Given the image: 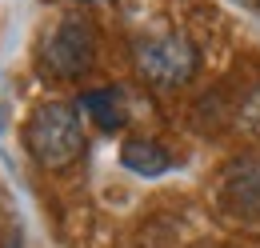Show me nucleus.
Returning a JSON list of instances; mask_svg holds the SVG:
<instances>
[{"label":"nucleus","mask_w":260,"mask_h":248,"mask_svg":"<svg viewBox=\"0 0 260 248\" xmlns=\"http://www.w3.org/2000/svg\"><path fill=\"white\" fill-rule=\"evenodd\" d=\"M24 148L44 168H68L84 152V124L80 108L64 100H44L36 104L32 116L24 120Z\"/></svg>","instance_id":"1"},{"label":"nucleus","mask_w":260,"mask_h":248,"mask_svg":"<svg viewBox=\"0 0 260 248\" xmlns=\"http://www.w3.org/2000/svg\"><path fill=\"white\" fill-rule=\"evenodd\" d=\"M224 200L236 216L260 220V160H236L224 176Z\"/></svg>","instance_id":"4"},{"label":"nucleus","mask_w":260,"mask_h":248,"mask_svg":"<svg viewBox=\"0 0 260 248\" xmlns=\"http://www.w3.org/2000/svg\"><path fill=\"white\" fill-rule=\"evenodd\" d=\"M132 56L140 76H148L160 88H176L184 80H192V72L200 68L196 44L184 32H164V36H140L132 44Z\"/></svg>","instance_id":"3"},{"label":"nucleus","mask_w":260,"mask_h":248,"mask_svg":"<svg viewBox=\"0 0 260 248\" xmlns=\"http://www.w3.org/2000/svg\"><path fill=\"white\" fill-rule=\"evenodd\" d=\"M120 164L136 176H164L172 168V152L160 148L156 140H148V136H128L120 144Z\"/></svg>","instance_id":"5"},{"label":"nucleus","mask_w":260,"mask_h":248,"mask_svg":"<svg viewBox=\"0 0 260 248\" xmlns=\"http://www.w3.org/2000/svg\"><path fill=\"white\" fill-rule=\"evenodd\" d=\"M96 60V28L88 16L80 12H68L56 20V28L44 36L40 44V64L44 72L60 76V80H72V76H84Z\"/></svg>","instance_id":"2"},{"label":"nucleus","mask_w":260,"mask_h":248,"mask_svg":"<svg viewBox=\"0 0 260 248\" xmlns=\"http://www.w3.org/2000/svg\"><path fill=\"white\" fill-rule=\"evenodd\" d=\"M76 108H84L104 132H120L128 120V108H124V92L120 88H88V92L76 96Z\"/></svg>","instance_id":"6"}]
</instances>
